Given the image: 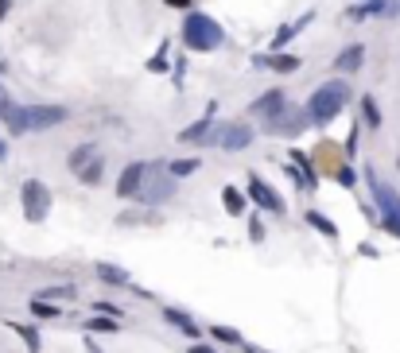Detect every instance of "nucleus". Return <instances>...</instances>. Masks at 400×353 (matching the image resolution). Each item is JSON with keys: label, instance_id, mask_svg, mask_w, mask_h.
Wrapping results in <instances>:
<instances>
[{"label": "nucleus", "instance_id": "f257e3e1", "mask_svg": "<svg viewBox=\"0 0 400 353\" xmlns=\"http://www.w3.org/2000/svg\"><path fill=\"white\" fill-rule=\"evenodd\" d=\"M346 101H350V82H342V78L323 82L315 93H311V105H307L311 125H331V120L346 109Z\"/></svg>", "mask_w": 400, "mask_h": 353}, {"label": "nucleus", "instance_id": "f03ea898", "mask_svg": "<svg viewBox=\"0 0 400 353\" xmlns=\"http://www.w3.org/2000/svg\"><path fill=\"white\" fill-rule=\"evenodd\" d=\"M366 183H369L373 202H377V226H381L385 233L400 237V194L392 191V186H385L373 167H366Z\"/></svg>", "mask_w": 400, "mask_h": 353}, {"label": "nucleus", "instance_id": "7ed1b4c3", "mask_svg": "<svg viewBox=\"0 0 400 353\" xmlns=\"http://www.w3.org/2000/svg\"><path fill=\"white\" fill-rule=\"evenodd\" d=\"M225 39L222 24L218 20H210L206 12H191V16L183 20V43L191 50H218Z\"/></svg>", "mask_w": 400, "mask_h": 353}, {"label": "nucleus", "instance_id": "20e7f679", "mask_svg": "<svg viewBox=\"0 0 400 353\" xmlns=\"http://www.w3.org/2000/svg\"><path fill=\"white\" fill-rule=\"evenodd\" d=\"M171 194H175V179L167 175L164 163H148V167H144V179H140L136 198H140L144 206H164Z\"/></svg>", "mask_w": 400, "mask_h": 353}, {"label": "nucleus", "instance_id": "39448f33", "mask_svg": "<svg viewBox=\"0 0 400 353\" xmlns=\"http://www.w3.org/2000/svg\"><path fill=\"white\" fill-rule=\"evenodd\" d=\"M307 125H311L307 109L284 105L280 113H272V117L265 120V132H268V136H300V132H307Z\"/></svg>", "mask_w": 400, "mask_h": 353}, {"label": "nucleus", "instance_id": "423d86ee", "mask_svg": "<svg viewBox=\"0 0 400 353\" xmlns=\"http://www.w3.org/2000/svg\"><path fill=\"white\" fill-rule=\"evenodd\" d=\"M20 202H24V218L27 221H43L51 214V186L39 179H27L20 186Z\"/></svg>", "mask_w": 400, "mask_h": 353}, {"label": "nucleus", "instance_id": "0eeeda50", "mask_svg": "<svg viewBox=\"0 0 400 353\" xmlns=\"http://www.w3.org/2000/svg\"><path fill=\"white\" fill-rule=\"evenodd\" d=\"M70 113L62 105H24V132H43V128L62 125Z\"/></svg>", "mask_w": 400, "mask_h": 353}, {"label": "nucleus", "instance_id": "6e6552de", "mask_svg": "<svg viewBox=\"0 0 400 353\" xmlns=\"http://www.w3.org/2000/svg\"><path fill=\"white\" fill-rule=\"evenodd\" d=\"M249 198L257 202L260 210H268V214H284V198L260 175H249Z\"/></svg>", "mask_w": 400, "mask_h": 353}, {"label": "nucleus", "instance_id": "1a4fd4ad", "mask_svg": "<svg viewBox=\"0 0 400 353\" xmlns=\"http://www.w3.org/2000/svg\"><path fill=\"white\" fill-rule=\"evenodd\" d=\"M179 140L183 144H218V125H214V105L206 109V117L194 120L191 128H183L179 132Z\"/></svg>", "mask_w": 400, "mask_h": 353}, {"label": "nucleus", "instance_id": "9d476101", "mask_svg": "<svg viewBox=\"0 0 400 353\" xmlns=\"http://www.w3.org/2000/svg\"><path fill=\"white\" fill-rule=\"evenodd\" d=\"M253 144V128L249 125H218V148H225V151H241V148H249Z\"/></svg>", "mask_w": 400, "mask_h": 353}, {"label": "nucleus", "instance_id": "9b49d317", "mask_svg": "<svg viewBox=\"0 0 400 353\" xmlns=\"http://www.w3.org/2000/svg\"><path fill=\"white\" fill-rule=\"evenodd\" d=\"M253 67L276 70V74H292V70H300V55H276V50H268V55H257V59H253Z\"/></svg>", "mask_w": 400, "mask_h": 353}, {"label": "nucleus", "instance_id": "f8f14e48", "mask_svg": "<svg viewBox=\"0 0 400 353\" xmlns=\"http://www.w3.org/2000/svg\"><path fill=\"white\" fill-rule=\"evenodd\" d=\"M284 105H288V97H284V90H268V93H260V97L253 101V117L268 120V117H272V113H280Z\"/></svg>", "mask_w": 400, "mask_h": 353}, {"label": "nucleus", "instance_id": "ddd939ff", "mask_svg": "<svg viewBox=\"0 0 400 353\" xmlns=\"http://www.w3.org/2000/svg\"><path fill=\"white\" fill-rule=\"evenodd\" d=\"M144 167H148V163H128V167L121 171V179H117V194H121V198H136L140 179H144Z\"/></svg>", "mask_w": 400, "mask_h": 353}, {"label": "nucleus", "instance_id": "4468645a", "mask_svg": "<svg viewBox=\"0 0 400 353\" xmlns=\"http://www.w3.org/2000/svg\"><path fill=\"white\" fill-rule=\"evenodd\" d=\"M361 62H366V47H361V43H350V47L334 59V67H338L342 74H354V70H361Z\"/></svg>", "mask_w": 400, "mask_h": 353}, {"label": "nucleus", "instance_id": "2eb2a0df", "mask_svg": "<svg viewBox=\"0 0 400 353\" xmlns=\"http://www.w3.org/2000/svg\"><path fill=\"white\" fill-rule=\"evenodd\" d=\"M222 206L229 218H241L245 214V194L237 191V186H222Z\"/></svg>", "mask_w": 400, "mask_h": 353}, {"label": "nucleus", "instance_id": "dca6fc26", "mask_svg": "<svg viewBox=\"0 0 400 353\" xmlns=\"http://www.w3.org/2000/svg\"><path fill=\"white\" fill-rule=\"evenodd\" d=\"M101 167H105V160H101L98 151H93L90 160H86V163H82V167H78V171H74V175H78V179H82V183H86V186H93V183H98V179H101Z\"/></svg>", "mask_w": 400, "mask_h": 353}, {"label": "nucleus", "instance_id": "f3484780", "mask_svg": "<svg viewBox=\"0 0 400 353\" xmlns=\"http://www.w3.org/2000/svg\"><path fill=\"white\" fill-rule=\"evenodd\" d=\"M303 221H307L311 229H319L323 237H331V241L338 237V226H334V221L326 218V214H319V210H307V214H303Z\"/></svg>", "mask_w": 400, "mask_h": 353}, {"label": "nucleus", "instance_id": "a211bd4d", "mask_svg": "<svg viewBox=\"0 0 400 353\" xmlns=\"http://www.w3.org/2000/svg\"><path fill=\"white\" fill-rule=\"evenodd\" d=\"M164 319L171 322V326H179L187 338H194V334H199V326L191 322V314H187V311H179V307H167V311H164Z\"/></svg>", "mask_w": 400, "mask_h": 353}, {"label": "nucleus", "instance_id": "6ab92c4d", "mask_svg": "<svg viewBox=\"0 0 400 353\" xmlns=\"http://www.w3.org/2000/svg\"><path fill=\"white\" fill-rule=\"evenodd\" d=\"M98 279H105V284H113V287H128V272L117 268V264H105V261L98 264Z\"/></svg>", "mask_w": 400, "mask_h": 353}, {"label": "nucleus", "instance_id": "aec40b11", "mask_svg": "<svg viewBox=\"0 0 400 353\" xmlns=\"http://www.w3.org/2000/svg\"><path fill=\"white\" fill-rule=\"evenodd\" d=\"M307 24H311V16H303L300 24H284L280 32L272 35V50H276V47H284V43H288V39H295V32H300V27H307Z\"/></svg>", "mask_w": 400, "mask_h": 353}, {"label": "nucleus", "instance_id": "412c9836", "mask_svg": "<svg viewBox=\"0 0 400 353\" xmlns=\"http://www.w3.org/2000/svg\"><path fill=\"white\" fill-rule=\"evenodd\" d=\"M199 163L202 160H179V163H164V167H167V175H171V179H183V175H194Z\"/></svg>", "mask_w": 400, "mask_h": 353}, {"label": "nucleus", "instance_id": "4be33fe9", "mask_svg": "<svg viewBox=\"0 0 400 353\" xmlns=\"http://www.w3.org/2000/svg\"><path fill=\"white\" fill-rule=\"evenodd\" d=\"M361 113H366V128H381V113H377V101L369 97H361Z\"/></svg>", "mask_w": 400, "mask_h": 353}, {"label": "nucleus", "instance_id": "5701e85b", "mask_svg": "<svg viewBox=\"0 0 400 353\" xmlns=\"http://www.w3.org/2000/svg\"><path fill=\"white\" fill-rule=\"evenodd\" d=\"M32 314L35 319H59V307L47 303V299H32Z\"/></svg>", "mask_w": 400, "mask_h": 353}, {"label": "nucleus", "instance_id": "b1692460", "mask_svg": "<svg viewBox=\"0 0 400 353\" xmlns=\"http://www.w3.org/2000/svg\"><path fill=\"white\" fill-rule=\"evenodd\" d=\"M12 330H16V334L27 342V353H39V334H35L32 326H20V322H12Z\"/></svg>", "mask_w": 400, "mask_h": 353}, {"label": "nucleus", "instance_id": "393cba45", "mask_svg": "<svg viewBox=\"0 0 400 353\" xmlns=\"http://www.w3.org/2000/svg\"><path fill=\"white\" fill-rule=\"evenodd\" d=\"M210 338H218V342H237V345H241V334H237L234 326H210Z\"/></svg>", "mask_w": 400, "mask_h": 353}, {"label": "nucleus", "instance_id": "a878e982", "mask_svg": "<svg viewBox=\"0 0 400 353\" xmlns=\"http://www.w3.org/2000/svg\"><path fill=\"white\" fill-rule=\"evenodd\" d=\"M86 330H98V334H117V319H90Z\"/></svg>", "mask_w": 400, "mask_h": 353}, {"label": "nucleus", "instance_id": "bb28decb", "mask_svg": "<svg viewBox=\"0 0 400 353\" xmlns=\"http://www.w3.org/2000/svg\"><path fill=\"white\" fill-rule=\"evenodd\" d=\"M249 237L253 241H265V226H260V218H249Z\"/></svg>", "mask_w": 400, "mask_h": 353}, {"label": "nucleus", "instance_id": "cd10ccee", "mask_svg": "<svg viewBox=\"0 0 400 353\" xmlns=\"http://www.w3.org/2000/svg\"><path fill=\"white\" fill-rule=\"evenodd\" d=\"M338 183L342 186H354V167H338Z\"/></svg>", "mask_w": 400, "mask_h": 353}, {"label": "nucleus", "instance_id": "c85d7f7f", "mask_svg": "<svg viewBox=\"0 0 400 353\" xmlns=\"http://www.w3.org/2000/svg\"><path fill=\"white\" fill-rule=\"evenodd\" d=\"M98 311H101V314H113V319H117V314H125L121 307H113V303H98Z\"/></svg>", "mask_w": 400, "mask_h": 353}, {"label": "nucleus", "instance_id": "c756f323", "mask_svg": "<svg viewBox=\"0 0 400 353\" xmlns=\"http://www.w3.org/2000/svg\"><path fill=\"white\" fill-rule=\"evenodd\" d=\"M167 8H191V0H164Z\"/></svg>", "mask_w": 400, "mask_h": 353}, {"label": "nucleus", "instance_id": "7c9ffc66", "mask_svg": "<svg viewBox=\"0 0 400 353\" xmlns=\"http://www.w3.org/2000/svg\"><path fill=\"white\" fill-rule=\"evenodd\" d=\"M191 353H218L214 345H191Z\"/></svg>", "mask_w": 400, "mask_h": 353}, {"label": "nucleus", "instance_id": "2f4dec72", "mask_svg": "<svg viewBox=\"0 0 400 353\" xmlns=\"http://www.w3.org/2000/svg\"><path fill=\"white\" fill-rule=\"evenodd\" d=\"M8 8H12V0H0V20L8 16Z\"/></svg>", "mask_w": 400, "mask_h": 353}, {"label": "nucleus", "instance_id": "473e14b6", "mask_svg": "<svg viewBox=\"0 0 400 353\" xmlns=\"http://www.w3.org/2000/svg\"><path fill=\"white\" fill-rule=\"evenodd\" d=\"M245 353H265V349H260V345H245Z\"/></svg>", "mask_w": 400, "mask_h": 353}, {"label": "nucleus", "instance_id": "72a5a7b5", "mask_svg": "<svg viewBox=\"0 0 400 353\" xmlns=\"http://www.w3.org/2000/svg\"><path fill=\"white\" fill-rule=\"evenodd\" d=\"M0 155H4V140H0Z\"/></svg>", "mask_w": 400, "mask_h": 353}, {"label": "nucleus", "instance_id": "f704fd0d", "mask_svg": "<svg viewBox=\"0 0 400 353\" xmlns=\"http://www.w3.org/2000/svg\"><path fill=\"white\" fill-rule=\"evenodd\" d=\"M396 16H400V8H396Z\"/></svg>", "mask_w": 400, "mask_h": 353}]
</instances>
